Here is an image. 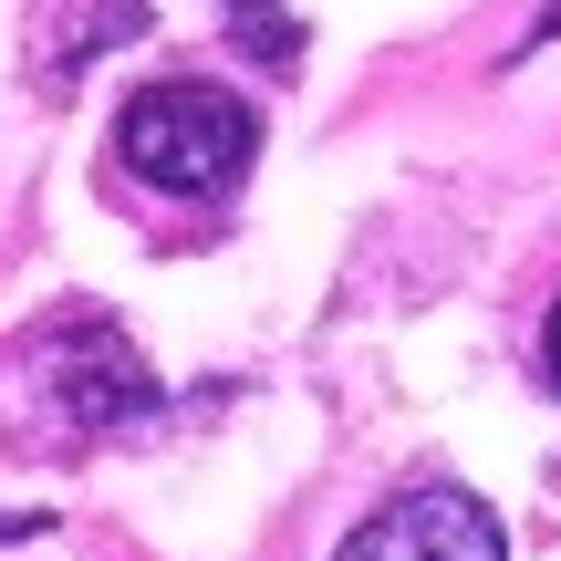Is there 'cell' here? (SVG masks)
I'll return each mask as SVG.
<instances>
[{
	"label": "cell",
	"instance_id": "6da1fadb",
	"mask_svg": "<svg viewBox=\"0 0 561 561\" xmlns=\"http://www.w3.org/2000/svg\"><path fill=\"white\" fill-rule=\"evenodd\" d=\"M250 157H261V115L240 94H219V83H187V73L146 83L115 125V167L146 178L157 198H229L250 178Z\"/></svg>",
	"mask_w": 561,
	"mask_h": 561
},
{
	"label": "cell",
	"instance_id": "7a4b0ae2",
	"mask_svg": "<svg viewBox=\"0 0 561 561\" xmlns=\"http://www.w3.org/2000/svg\"><path fill=\"white\" fill-rule=\"evenodd\" d=\"M42 375H53V405L73 426H136V416H157V375L136 364V343H125L104 312L53 322V333H42Z\"/></svg>",
	"mask_w": 561,
	"mask_h": 561
},
{
	"label": "cell",
	"instance_id": "3957f363",
	"mask_svg": "<svg viewBox=\"0 0 561 561\" xmlns=\"http://www.w3.org/2000/svg\"><path fill=\"white\" fill-rule=\"evenodd\" d=\"M333 561H510V530L468 489H416V500L375 510Z\"/></svg>",
	"mask_w": 561,
	"mask_h": 561
},
{
	"label": "cell",
	"instance_id": "277c9868",
	"mask_svg": "<svg viewBox=\"0 0 561 561\" xmlns=\"http://www.w3.org/2000/svg\"><path fill=\"white\" fill-rule=\"evenodd\" d=\"M146 32V11H136V0H83V21H73V32H53V42H42V73H73V62H94L104 53V42H136Z\"/></svg>",
	"mask_w": 561,
	"mask_h": 561
},
{
	"label": "cell",
	"instance_id": "5b68a950",
	"mask_svg": "<svg viewBox=\"0 0 561 561\" xmlns=\"http://www.w3.org/2000/svg\"><path fill=\"white\" fill-rule=\"evenodd\" d=\"M229 42H240L250 62H271V73L301 62V21L280 11V0H229Z\"/></svg>",
	"mask_w": 561,
	"mask_h": 561
},
{
	"label": "cell",
	"instance_id": "8992f818",
	"mask_svg": "<svg viewBox=\"0 0 561 561\" xmlns=\"http://www.w3.org/2000/svg\"><path fill=\"white\" fill-rule=\"evenodd\" d=\"M541 385L561 396V301H551V322H541Z\"/></svg>",
	"mask_w": 561,
	"mask_h": 561
}]
</instances>
